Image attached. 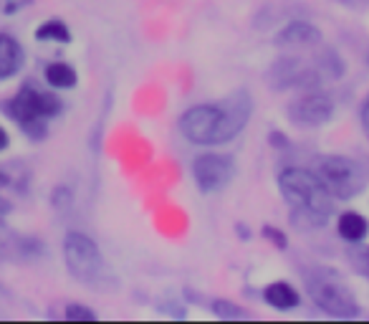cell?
<instances>
[{"label": "cell", "instance_id": "14", "mask_svg": "<svg viewBox=\"0 0 369 324\" xmlns=\"http://www.w3.org/2000/svg\"><path fill=\"white\" fill-rule=\"evenodd\" d=\"M336 231L344 241L349 243H359V241L367 238L369 233V223L364 218L362 213H354V211H347L339 216V223H336Z\"/></svg>", "mask_w": 369, "mask_h": 324}, {"label": "cell", "instance_id": "20", "mask_svg": "<svg viewBox=\"0 0 369 324\" xmlns=\"http://www.w3.org/2000/svg\"><path fill=\"white\" fill-rule=\"evenodd\" d=\"M213 311H215L218 317H245V311L233 307L230 302H215L213 304Z\"/></svg>", "mask_w": 369, "mask_h": 324}, {"label": "cell", "instance_id": "23", "mask_svg": "<svg viewBox=\"0 0 369 324\" xmlns=\"http://www.w3.org/2000/svg\"><path fill=\"white\" fill-rule=\"evenodd\" d=\"M362 129H364V134H367V140H369V97L364 99V104H362Z\"/></svg>", "mask_w": 369, "mask_h": 324}, {"label": "cell", "instance_id": "27", "mask_svg": "<svg viewBox=\"0 0 369 324\" xmlns=\"http://www.w3.org/2000/svg\"><path fill=\"white\" fill-rule=\"evenodd\" d=\"M367 64H369V58H367Z\"/></svg>", "mask_w": 369, "mask_h": 324}, {"label": "cell", "instance_id": "3", "mask_svg": "<svg viewBox=\"0 0 369 324\" xmlns=\"http://www.w3.org/2000/svg\"><path fill=\"white\" fill-rule=\"evenodd\" d=\"M63 261L69 274L94 291H114L119 286L117 276L101 256L94 238L81 231H71L63 238Z\"/></svg>", "mask_w": 369, "mask_h": 324}, {"label": "cell", "instance_id": "16", "mask_svg": "<svg viewBox=\"0 0 369 324\" xmlns=\"http://www.w3.org/2000/svg\"><path fill=\"white\" fill-rule=\"evenodd\" d=\"M35 41H58V43H69L71 41V31L69 26L58 18H51L41 26V29H35Z\"/></svg>", "mask_w": 369, "mask_h": 324}, {"label": "cell", "instance_id": "18", "mask_svg": "<svg viewBox=\"0 0 369 324\" xmlns=\"http://www.w3.org/2000/svg\"><path fill=\"white\" fill-rule=\"evenodd\" d=\"M63 317L69 319V322H94V319H97V311L84 307V304H69L66 311H63Z\"/></svg>", "mask_w": 369, "mask_h": 324}, {"label": "cell", "instance_id": "15", "mask_svg": "<svg viewBox=\"0 0 369 324\" xmlns=\"http://www.w3.org/2000/svg\"><path fill=\"white\" fill-rule=\"evenodd\" d=\"M43 76H46V81H49L54 89H74L79 81L76 69L69 64H63V61H54V64L46 66Z\"/></svg>", "mask_w": 369, "mask_h": 324}, {"label": "cell", "instance_id": "11", "mask_svg": "<svg viewBox=\"0 0 369 324\" xmlns=\"http://www.w3.org/2000/svg\"><path fill=\"white\" fill-rule=\"evenodd\" d=\"M279 46H288V49H306V46H319L321 31L306 21H291L288 26L279 31L276 35Z\"/></svg>", "mask_w": 369, "mask_h": 324}, {"label": "cell", "instance_id": "22", "mask_svg": "<svg viewBox=\"0 0 369 324\" xmlns=\"http://www.w3.org/2000/svg\"><path fill=\"white\" fill-rule=\"evenodd\" d=\"M33 0H6V13H18L21 8L31 6Z\"/></svg>", "mask_w": 369, "mask_h": 324}, {"label": "cell", "instance_id": "10", "mask_svg": "<svg viewBox=\"0 0 369 324\" xmlns=\"http://www.w3.org/2000/svg\"><path fill=\"white\" fill-rule=\"evenodd\" d=\"M43 256V243L33 236L18 233L0 218V261H21L28 264Z\"/></svg>", "mask_w": 369, "mask_h": 324}, {"label": "cell", "instance_id": "5", "mask_svg": "<svg viewBox=\"0 0 369 324\" xmlns=\"http://www.w3.org/2000/svg\"><path fill=\"white\" fill-rule=\"evenodd\" d=\"M6 112L28 137L43 140L49 132V120H54L61 112V99L35 86H23L6 104Z\"/></svg>", "mask_w": 369, "mask_h": 324}, {"label": "cell", "instance_id": "1", "mask_svg": "<svg viewBox=\"0 0 369 324\" xmlns=\"http://www.w3.org/2000/svg\"><path fill=\"white\" fill-rule=\"evenodd\" d=\"M253 114V97L245 89L223 102L190 106L180 117V132L192 145H225L243 132Z\"/></svg>", "mask_w": 369, "mask_h": 324}, {"label": "cell", "instance_id": "4", "mask_svg": "<svg viewBox=\"0 0 369 324\" xmlns=\"http://www.w3.org/2000/svg\"><path fill=\"white\" fill-rule=\"evenodd\" d=\"M301 276H304V284H306V291L311 296V302L321 311L341 319L359 317V304H356L354 291L349 289L347 282L336 274L334 268L309 266L301 271Z\"/></svg>", "mask_w": 369, "mask_h": 324}, {"label": "cell", "instance_id": "24", "mask_svg": "<svg viewBox=\"0 0 369 324\" xmlns=\"http://www.w3.org/2000/svg\"><path fill=\"white\" fill-rule=\"evenodd\" d=\"M8 145H10V137H8V132H6V129L0 127V152H3V149H6Z\"/></svg>", "mask_w": 369, "mask_h": 324}, {"label": "cell", "instance_id": "9", "mask_svg": "<svg viewBox=\"0 0 369 324\" xmlns=\"http://www.w3.org/2000/svg\"><path fill=\"white\" fill-rule=\"evenodd\" d=\"M236 175V162L228 155H200L192 162V177H195L197 188L202 193H215L223 191L225 185Z\"/></svg>", "mask_w": 369, "mask_h": 324}, {"label": "cell", "instance_id": "8", "mask_svg": "<svg viewBox=\"0 0 369 324\" xmlns=\"http://www.w3.org/2000/svg\"><path fill=\"white\" fill-rule=\"evenodd\" d=\"M286 114H288L291 124H296V127L316 129V127H324L334 117V102L327 94L311 92L299 99H293L291 104L286 106Z\"/></svg>", "mask_w": 369, "mask_h": 324}, {"label": "cell", "instance_id": "17", "mask_svg": "<svg viewBox=\"0 0 369 324\" xmlns=\"http://www.w3.org/2000/svg\"><path fill=\"white\" fill-rule=\"evenodd\" d=\"M349 261H352V266H354L356 274H362L364 279H369V246H359V243H354V246L347 251Z\"/></svg>", "mask_w": 369, "mask_h": 324}, {"label": "cell", "instance_id": "13", "mask_svg": "<svg viewBox=\"0 0 369 324\" xmlns=\"http://www.w3.org/2000/svg\"><path fill=\"white\" fill-rule=\"evenodd\" d=\"M263 299H265V304H271L273 309H281V311L296 309V307H299V302H301L299 291L293 289L288 282L268 284V286L263 289Z\"/></svg>", "mask_w": 369, "mask_h": 324}, {"label": "cell", "instance_id": "2", "mask_svg": "<svg viewBox=\"0 0 369 324\" xmlns=\"http://www.w3.org/2000/svg\"><path fill=\"white\" fill-rule=\"evenodd\" d=\"M279 191L291 208V220L296 228L316 231L324 228L334 213L331 193L321 177L306 168H286L279 175Z\"/></svg>", "mask_w": 369, "mask_h": 324}, {"label": "cell", "instance_id": "21", "mask_svg": "<svg viewBox=\"0 0 369 324\" xmlns=\"http://www.w3.org/2000/svg\"><path fill=\"white\" fill-rule=\"evenodd\" d=\"M263 236L265 238H271L273 241V246H279V248H286V236L279 231V228H273V226H265L263 228Z\"/></svg>", "mask_w": 369, "mask_h": 324}, {"label": "cell", "instance_id": "12", "mask_svg": "<svg viewBox=\"0 0 369 324\" xmlns=\"http://www.w3.org/2000/svg\"><path fill=\"white\" fill-rule=\"evenodd\" d=\"M23 46L13 35L0 33V79H10L23 69Z\"/></svg>", "mask_w": 369, "mask_h": 324}, {"label": "cell", "instance_id": "19", "mask_svg": "<svg viewBox=\"0 0 369 324\" xmlns=\"http://www.w3.org/2000/svg\"><path fill=\"white\" fill-rule=\"evenodd\" d=\"M51 203H54L56 211H69L71 203H74V195H71L69 188H56L54 195H51Z\"/></svg>", "mask_w": 369, "mask_h": 324}, {"label": "cell", "instance_id": "7", "mask_svg": "<svg viewBox=\"0 0 369 324\" xmlns=\"http://www.w3.org/2000/svg\"><path fill=\"white\" fill-rule=\"evenodd\" d=\"M324 79H329L324 54L316 61H306V58L296 56H281L268 69V84L273 89H281V92L284 89H313Z\"/></svg>", "mask_w": 369, "mask_h": 324}, {"label": "cell", "instance_id": "25", "mask_svg": "<svg viewBox=\"0 0 369 324\" xmlns=\"http://www.w3.org/2000/svg\"><path fill=\"white\" fill-rule=\"evenodd\" d=\"M271 140H273V145H276V147H284V145H286L284 134H271Z\"/></svg>", "mask_w": 369, "mask_h": 324}, {"label": "cell", "instance_id": "6", "mask_svg": "<svg viewBox=\"0 0 369 324\" xmlns=\"http://www.w3.org/2000/svg\"><path fill=\"white\" fill-rule=\"evenodd\" d=\"M313 172L321 177V183L327 185L331 197H339V200L356 197L367 185V172H364L362 165L344 155H321L316 160Z\"/></svg>", "mask_w": 369, "mask_h": 324}, {"label": "cell", "instance_id": "26", "mask_svg": "<svg viewBox=\"0 0 369 324\" xmlns=\"http://www.w3.org/2000/svg\"><path fill=\"white\" fill-rule=\"evenodd\" d=\"M8 183H10V180H8V175L3 172V170H0V188H6Z\"/></svg>", "mask_w": 369, "mask_h": 324}]
</instances>
